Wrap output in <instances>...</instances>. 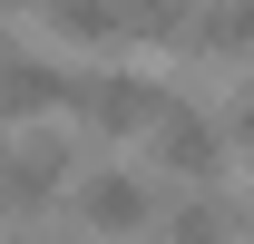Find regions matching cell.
<instances>
[{"mask_svg": "<svg viewBox=\"0 0 254 244\" xmlns=\"http://www.w3.org/2000/svg\"><path fill=\"white\" fill-rule=\"evenodd\" d=\"M157 166L186 176V185H215V176H225V127L195 118L176 88H166V108H157Z\"/></svg>", "mask_w": 254, "mask_h": 244, "instance_id": "obj_1", "label": "cell"}, {"mask_svg": "<svg viewBox=\"0 0 254 244\" xmlns=\"http://www.w3.org/2000/svg\"><path fill=\"white\" fill-rule=\"evenodd\" d=\"M78 118L98 127V137H137V127H157V108H166V88H147V78H127V68H108V78H88V88L68 98Z\"/></svg>", "mask_w": 254, "mask_h": 244, "instance_id": "obj_2", "label": "cell"}, {"mask_svg": "<svg viewBox=\"0 0 254 244\" xmlns=\"http://www.w3.org/2000/svg\"><path fill=\"white\" fill-rule=\"evenodd\" d=\"M59 176H68V147H59V137L10 147V156H0V215H39L49 195H59Z\"/></svg>", "mask_w": 254, "mask_h": 244, "instance_id": "obj_3", "label": "cell"}, {"mask_svg": "<svg viewBox=\"0 0 254 244\" xmlns=\"http://www.w3.org/2000/svg\"><path fill=\"white\" fill-rule=\"evenodd\" d=\"M78 215H88L98 235H147V225H157V195L137 176H118V166H98V176L78 185Z\"/></svg>", "mask_w": 254, "mask_h": 244, "instance_id": "obj_4", "label": "cell"}, {"mask_svg": "<svg viewBox=\"0 0 254 244\" xmlns=\"http://www.w3.org/2000/svg\"><path fill=\"white\" fill-rule=\"evenodd\" d=\"M68 78L49 59H20V49H10V39H0V118H49V108H68Z\"/></svg>", "mask_w": 254, "mask_h": 244, "instance_id": "obj_5", "label": "cell"}, {"mask_svg": "<svg viewBox=\"0 0 254 244\" xmlns=\"http://www.w3.org/2000/svg\"><path fill=\"white\" fill-rule=\"evenodd\" d=\"M39 20H49V30L59 39H78V49H118V0H39Z\"/></svg>", "mask_w": 254, "mask_h": 244, "instance_id": "obj_6", "label": "cell"}, {"mask_svg": "<svg viewBox=\"0 0 254 244\" xmlns=\"http://www.w3.org/2000/svg\"><path fill=\"white\" fill-rule=\"evenodd\" d=\"M186 39L205 49V59H225V49H254V0H215V10H195Z\"/></svg>", "mask_w": 254, "mask_h": 244, "instance_id": "obj_7", "label": "cell"}, {"mask_svg": "<svg viewBox=\"0 0 254 244\" xmlns=\"http://www.w3.org/2000/svg\"><path fill=\"white\" fill-rule=\"evenodd\" d=\"M225 235H235V215H225L205 185H195L186 205H166V244H225Z\"/></svg>", "mask_w": 254, "mask_h": 244, "instance_id": "obj_8", "label": "cell"}, {"mask_svg": "<svg viewBox=\"0 0 254 244\" xmlns=\"http://www.w3.org/2000/svg\"><path fill=\"white\" fill-rule=\"evenodd\" d=\"M195 0H118V30L127 39H186Z\"/></svg>", "mask_w": 254, "mask_h": 244, "instance_id": "obj_9", "label": "cell"}, {"mask_svg": "<svg viewBox=\"0 0 254 244\" xmlns=\"http://www.w3.org/2000/svg\"><path fill=\"white\" fill-rule=\"evenodd\" d=\"M225 127H235V137H245V147H254V88L235 98V118H225Z\"/></svg>", "mask_w": 254, "mask_h": 244, "instance_id": "obj_10", "label": "cell"}, {"mask_svg": "<svg viewBox=\"0 0 254 244\" xmlns=\"http://www.w3.org/2000/svg\"><path fill=\"white\" fill-rule=\"evenodd\" d=\"M20 244H78V235H20Z\"/></svg>", "mask_w": 254, "mask_h": 244, "instance_id": "obj_11", "label": "cell"}, {"mask_svg": "<svg viewBox=\"0 0 254 244\" xmlns=\"http://www.w3.org/2000/svg\"><path fill=\"white\" fill-rule=\"evenodd\" d=\"M0 10H39V0H0Z\"/></svg>", "mask_w": 254, "mask_h": 244, "instance_id": "obj_12", "label": "cell"}, {"mask_svg": "<svg viewBox=\"0 0 254 244\" xmlns=\"http://www.w3.org/2000/svg\"><path fill=\"white\" fill-rule=\"evenodd\" d=\"M0 156H10V147H0Z\"/></svg>", "mask_w": 254, "mask_h": 244, "instance_id": "obj_13", "label": "cell"}]
</instances>
